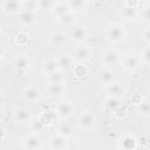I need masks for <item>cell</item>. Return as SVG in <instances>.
<instances>
[{
	"label": "cell",
	"instance_id": "6da1fadb",
	"mask_svg": "<svg viewBox=\"0 0 150 150\" xmlns=\"http://www.w3.org/2000/svg\"><path fill=\"white\" fill-rule=\"evenodd\" d=\"M125 35H127V32L122 23H110L107 27L105 36H107V40L112 45L121 43L125 39Z\"/></svg>",
	"mask_w": 150,
	"mask_h": 150
},
{
	"label": "cell",
	"instance_id": "7a4b0ae2",
	"mask_svg": "<svg viewBox=\"0 0 150 150\" xmlns=\"http://www.w3.org/2000/svg\"><path fill=\"white\" fill-rule=\"evenodd\" d=\"M12 117H13V121L18 124H30V122L33 121L32 112L26 107L14 108L12 112Z\"/></svg>",
	"mask_w": 150,
	"mask_h": 150
},
{
	"label": "cell",
	"instance_id": "3957f363",
	"mask_svg": "<svg viewBox=\"0 0 150 150\" xmlns=\"http://www.w3.org/2000/svg\"><path fill=\"white\" fill-rule=\"evenodd\" d=\"M95 124H96V116L91 111H88V110L82 111L77 117V125L80 129L84 131L91 130L95 127Z\"/></svg>",
	"mask_w": 150,
	"mask_h": 150
},
{
	"label": "cell",
	"instance_id": "277c9868",
	"mask_svg": "<svg viewBox=\"0 0 150 150\" xmlns=\"http://www.w3.org/2000/svg\"><path fill=\"white\" fill-rule=\"evenodd\" d=\"M142 61L139 59V55L136 54H128L122 57V66L123 68L129 73H135L141 68Z\"/></svg>",
	"mask_w": 150,
	"mask_h": 150
},
{
	"label": "cell",
	"instance_id": "5b68a950",
	"mask_svg": "<svg viewBox=\"0 0 150 150\" xmlns=\"http://www.w3.org/2000/svg\"><path fill=\"white\" fill-rule=\"evenodd\" d=\"M29 67H30V59L27 54H20L12 60V68L19 74L26 73L29 69Z\"/></svg>",
	"mask_w": 150,
	"mask_h": 150
},
{
	"label": "cell",
	"instance_id": "8992f818",
	"mask_svg": "<svg viewBox=\"0 0 150 150\" xmlns=\"http://www.w3.org/2000/svg\"><path fill=\"white\" fill-rule=\"evenodd\" d=\"M41 145L42 139L38 132H30L22 139V146L25 150H39Z\"/></svg>",
	"mask_w": 150,
	"mask_h": 150
},
{
	"label": "cell",
	"instance_id": "52a82bcc",
	"mask_svg": "<svg viewBox=\"0 0 150 150\" xmlns=\"http://www.w3.org/2000/svg\"><path fill=\"white\" fill-rule=\"evenodd\" d=\"M68 36H69V40L73 41V42H76L77 45L79 43H83L84 40H87L88 38V30L84 26H74L73 28L69 29L68 32Z\"/></svg>",
	"mask_w": 150,
	"mask_h": 150
},
{
	"label": "cell",
	"instance_id": "ba28073f",
	"mask_svg": "<svg viewBox=\"0 0 150 150\" xmlns=\"http://www.w3.org/2000/svg\"><path fill=\"white\" fill-rule=\"evenodd\" d=\"M73 112H74V105L69 101H61L55 107V114L57 115L59 118L63 121L69 118L73 115Z\"/></svg>",
	"mask_w": 150,
	"mask_h": 150
},
{
	"label": "cell",
	"instance_id": "9c48e42d",
	"mask_svg": "<svg viewBox=\"0 0 150 150\" xmlns=\"http://www.w3.org/2000/svg\"><path fill=\"white\" fill-rule=\"evenodd\" d=\"M121 59V55L118 53L117 49L115 48H108L105 49L103 53H102V63L105 66V67H110L112 64H116Z\"/></svg>",
	"mask_w": 150,
	"mask_h": 150
},
{
	"label": "cell",
	"instance_id": "30bf717a",
	"mask_svg": "<svg viewBox=\"0 0 150 150\" xmlns=\"http://www.w3.org/2000/svg\"><path fill=\"white\" fill-rule=\"evenodd\" d=\"M90 54H91V49L86 43H79L73 49V59L79 62H84V60H87L90 56Z\"/></svg>",
	"mask_w": 150,
	"mask_h": 150
},
{
	"label": "cell",
	"instance_id": "8fae6325",
	"mask_svg": "<svg viewBox=\"0 0 150 150\" xmlns=\"http://www.w3.org/2000/svg\"><path fill=\"white\" fill-rule=\"evenodd\" d=\"M21 95L26 102L34 103V102L39 101V98L41 97V91H40V88L36 86H28V87L23 88Z\"/></svg>",
	"mask_w": 150,
	"mask_h": 150
},
{
	"label": "cell",
	"instance_id": "7c38bea8",
	"mask_svg": "<svg viewBox=\"0 0 150 150\" xmlns=\"http://www.w3.org/2000/svg\"><path fill=\"white\" fill-rule=\"evenodd\" d=\"M2 11L7 14H19L22 11V1L18 0H4L0 4Z\"/></svg>",
	"mask_w": 150,
	"mask_h": 150
},
{
	"label": "cell",
	"instance_id": "4fadbf2b",
	"mask_svg": "<svg viewBox=\"0 0 150 150\" xmlns=\"http://www.w3.org/2000/svg\"><path fill=\"white\" fill-rule=\"evenodd\" d=\"M64 91H66L64 83H50V82H47V84L45 87V93L50 98L61 96Z\"/></svg>",
	"mask_w": 150,
	"mask_h": 150
},
{
	"label": "cell",
	"instance_id": "5bb4252c",
	"mask_svg": "<svg viewBox=\"0 0 150 150\" xmlns=\"http://www.w3.org/2000/svg\"><path fill=\"white\" fill-rule=\"evenodd\" d=\"M69 41V36L68 34L60 32V30H55L50 35V45L55 48H62L67 45V42Z\"/></svg>",
	"mask_w": 150,
	"mask_h": 150
},
{
	"label": "cell",
	"instance_id": "9a60e30c",
	"mask_svg": "<svg viewBox=\"0 0 150 150\" xmlns=\"http://www.w3.org/2000/svg\"><path fill=\"white\" fill-rule=\"evenodd\" d=\"M56 21L60 26H63L66 28H73L74 26H76V14L74 11H70L59 18H56Z\"/></svg>",
	"mask_w": 150,
	"mask_h": 150
},
{
	"label": "cell",
	"instance_id": "2e32d148",
	"mask_svg": "<svg viewBox=\"0 0 150 150\" xmlns=\"http://www.w3.org/2000/svg\"><path fill=\"white\" fill-rule=\"evenodd\" d=\"M97 80L101 84L108 87L109 84H111L112 82H115V74L114 71L110 69V68H104V69H101L97 74Z\"/></svg>",
	"mask_w": 150,
	"mask_h": 150
},
{
	"label": "cell",
	"instance_id": "e0dca14e",
	"mask_svg": "<svg viewBox=\"0 0 150 150\" xmlns=\"http://www.w3.org/2000/svg\"><path fill=\"white\" fill-rule=\"evenodd\" d=\"M49 148L52 150H64L67 148V138L60 134H54L49 138Z\"/></svg>",
	"mask_w": 150,
	"mask_h": 150
},
{
	"label": "cell",
	"instance_id": "ac0fdd59",
	"mask_svg": "<svg viewBox=\"0 0 150 150\" xmlns=\"http://www.w3.org/2000/svg\"><path fill=\"white\" fill-rule=\"evenodd\" d=\"M59 69H60V68H59V64H57L56 59L47 57V59H45V60L42 61V63H41V70H42V73H43L46 76L53 74L54 71H56V70H59Z\"/></svg>",
	"mask_w": 150,
	"mask_h": 150
},
{
	"label": "cell",
	"instance_id": "d6986e66",
	"mask_svg": "<svg viewBox=\"0 0 150 150\" xmlns=\"http://www.w3.org/2000/svg\"><path fill=\"white\" fill-rule=\"evenodd\" d=\"M70 6H69V2L68 1H54V5H53V8H52V13L55 18H59L68 12H70Z\"/></svg>",
	"mask_w": 150,
	"mask_h": 150
},
{
	"label": "cell",
	"instance_id": "ffe728a7",
	"mask_svg": "<svg viewBox=\"0 0 150 150\" xmlns=\"http://www.w3.org/2000/svg\"><path fill=\"white\" fill-rule=\"evenodd\" d=\"M19 19H20V22H21L23 26H30L32 23L35 22L36 13H35V11L22 9V11L19 13Z\"/></svg>",
	"mask_w": 150,
	"mask_h": 150
},
{
	"label": "cell",
	"instance_id": "44dd1931",
	"mask_svg": "<svg viewBox=\"0 0 150 150\" xmlns=\"http://www.w3.org/2000/svg\"><path fill=\"white\" fill-rule=\"evenodd\" d=\"M107 88V93L109 95V97H116V98H120L123 93H124V88L122 86V83L120 82H112L111 84H109Z\"/></svg>",
	"mask_w": 150,
	"mask_h": 150
},
{
	"label": "cell",
	"instance_id": "7402d4cb",
	"mask_svg": "<svg viewBox=\"0 0 150 150\" xmlns=\"http://www.w3.org/2000/svg\"><path fill=\"white\" fill-rule=\"evenodd\" d=\"M57 134H60L61 136H63L68 139L69 137H71L74 135V128L69 122L63 121L57 125Z\"/></svg>",
	"mask_w": 150,
	"mask_h": 150
},
{
	"label": "cell",
	"instance_id": "603a6c76",
	"mask_svg": "<svg viewBox=\"0 0 150 150\" xmlns=\"http://www.w3.org/2000/svg\"><path fill=\"white\" fill-rule=\"evenodd\" d=\"M55 59H56V61H57L59 68H60L61 70H63V71H67V69L71 66L73 60H74L73 56H70V55H68V54H61V55L56 56Z\"/></svg>",
	"mask_w": 150,
	"mask_h": 150
},
{
	"label": "cell",
	"instance_id": "cb8c5ba5",
	"mask_svg": "<svg viewBox=\"0 0 150 150\" xmlns=\"http://www.w3.org/2000/svg\"><path fill=\"white\" fill-rule=\"evenodd\" d=\"M55 116H56V114L55 112H53V111H50V110H42L41 112H40V115H39V120H40V122L46 127V125H50L53 122H54V120H55Z\"/></svg>",
	"mask_w": 150,
	"mask_h": 150
},
{
	"label": "cell",
	"instance_id": "d4e9b609",
	"mask_svg": "<svg viewBox=\"0 0 150 150\" xmlns=\"http://www.w3.org/2000/svg\"><path fill=\"white\" fill-rule=\"evenodd\" d=\"M66 74L67 71H63L61 69L54 71L53 74L47 76V82L50 83H64L66 82Z\"/></svg>",
	"mask_w": 150,
	"mask_h": 150
},
{
	"label": "cell",
	"instance_id": "484cf974",
	"mask_svg": "<svg viewBox=\"0 0 150 150\" xmlns=\"http://www.w3.org/2000/svg\"><path fill=\"white\" fill-rule=\"evenodd\" d=\"M73 73L74 76L77 79H83L87 76L88 74V67L84 62H77L74 67H73Z\"/></svg>",
	"mask_w": 150,
	"mask_h": 150
},
{
	"label": "cell",
	"instance_id": "4316f807",
	"mask_svg": "<svg viewBox=\"0 0 150 150\" xmlns=\"http://www.w3.org/2000/svg\"><path fill=\"white\" fill-rule=\"evenodd\" d=\"M137 111L141 116L149 117L150 116V101L149 100H142L137 104Z\"/></svg>",
	"mask_w": 150,
	"mask_h": 150
},
{
	"label": "cell",
	"instance_id": "83f0119b",
	"mask_svg": "<svg viewBox=\"0 0 150 150\" xmlns=\"http://www.w3.org/2000/svg\"><path fill=\"white\" fill-rule=\"evenodd\" d=\"M137 14H138L137 8L123 6V9H122V18H123L125 21H132V20L137 16Z\"/></svg>",
	"mask_w": 150,
	"mask_h": 150
},
{
	"label": "cell",
	"instance_id": "f1b7e54d",
	"mask_svg": "<svg viewBox=\"0 0 150 150\" xmlns=\"http://www.w3.org/2000/svg\"><path fill=\"white\" fill-rule=\"evenodd\" d=\"M29 39H30L29 33L26 32V30H19V32L15 34V38H14L15 42H16L19 46H26V45L29 42Z\"/></svg>",
	"mask_w": 150,
	"mask_h": 150
},
{
	"label": "cell",
	"instance_id": "f546056e",
	"mask_svg": "<svg viewBox=\"0 0 150 150\" xmlns=\"http://www.w3.org/2000/svg\"><path fill=\"white\" fill-rule=\"evenodd\" d=\"M122 146L124 150H135L136 149V141L134 137H125L123 141H122Z\"/></svg>",
	"mask_w": 150,
	"mask_h": 150
},
{
	"label": "cell",
	"instance_id": "4dcf8cb0",
	"mask_svg": "<svg viewBox=\"0 0 150 150\" xmlns=\"http://www.w3.org/2000/svg\"><path fill=\"white\" fill-rule=\"evenodd\" d=\"M139 15L141 18L144 20V21H148L150 22V2L141 6V9H139Z\"/></svg>",
	"mask_w": 150,
	"mask_h": 150
},
{
	"label": "cell",
	"instance_id": "1f68e13d",
	"mask_svg": "<svg viewBox=\"0 0 150 150\" xmlns=\"http://www.w3.org/2000/svg\"><path fill=\"white\" fill-rule=\"evenodd\" d=\"M139 59H141L142 63H144V64H150V46H146V47H144V48L141 50Z\"/></svg>",
	"mask_w": 150,
	"mask_h": 150
},
{
	"label": "cell",
	"instance_id": "d6a6232c",
	"mask_svg": "<svg viewBox=\"0 0 150 150\" xmlns=\"http://www.w3.org/2000/svg\"><path fill=\"white\" fill-rule=\"evenodd\" d=\"M107 107H108L110 110L116 111V110L121 107V104H120V100L116 98V97H108V100H107Z\"/></svg>",
	"mask_w": 150,
	"mask_h": 150
},
{
	"label": "cell",
	"instance_id": "836d02e7",
	"mask_svg": "<svg viewBox=\"0 0 150 150\" xmlns=\"http://www.w3.org/2000/svg\"><path fill=\"white\" fill-rule=\"evenodd\" d=\"M36 2H38V8L43 11H52L54 5V1H49V0H40Z\"/></svg>",
	"mask_w": 150,
	"mask_h": 150
},
{
	"label": "cell",
	"instance_id": "e575fe53",
	"mask_svg": "<svg viewBox=\"0 0 150 150\" xmlns=\"http://www.w3.org/2000/svg\"><path fill=\"white\" fill-rule=\"evenodd\" d=\"M69 2V6H70V9L75 12V9H81L83 8V6H86V2L84 1H81V0H71V1H68Z\"/></svg>",
	"mask_w": 150,
	"mask_h": 150
},
{
	"label": "cell",
	"instance_id": "d590c367",
	"mask_svg": "<svg viewBox=\"0 0 150 150\" xmlns=\"http://www.w3.org/2000/svg\"><path fill=\"white\" fill-rule=\"evenodd\" d=\"M30 127H32L33 132H38V131H40V130H42V129L45 128V125L40 122V120H39V118L33 120V121L30 122Z\"/></svg>",
	"mask_w": 150,
	"mask_h": 150
},
{
	"label": "cell",
	"instance_id": "8d00e7d4",
	"mask_svg": "<svg viewBox=\"0 0 150 150\" xmlns=\"http://www.w3.org/2000/svg\"><path fill=\"white\" fill-rule=\"evenodd\" d=\"M22 9L35 11L38 9V2L36 1H22Z\"/></svg>",
	"mask_w": 150,
	"mask_h": 150
},
{
	"label": "cell",
	"instance_id": "74e56055",
	"mask_svg": "<svg viewBox=\"0 0 150 150\" xmlns=\"http://www.w3.org/2000/svg\"><path fill=\"white\" fill-rule=\"evenodd\" d=\"M142 38H143L144 42H145L148 46H150V25H148V26L144 28V30H143V33H142Z\"/></svg>",
	"mask_w": 150,
	"mask_h": 150
},
{
	"label": "cell",
	"instance_id": "f35d334b",
	"mask_svg": "<svg viewBox=\"0 0 150 150\" xmlns=\"http://www.w3.org/2000/svg\"><path fill=\"white\" fill-rule=\"evenodd\" d=\"M123 6H128V7H132V8H138L139 6H141V4H139V1H136V0H127V1H123V4H122Z\"/></svg>",
	"mask_w": 150,
	"mask_h": 150
},
{
	"label": "cell",
	"instance_id": "ab89813d",
	"mask_svg": "<svg viewBox=\"0 0 150 150\" xmlns=\"http://www.w3.org/2000/svg\"><path fill=\"white\" fill-rule=\"evenodd\" d=\"M5 104H6V94L1 91V108H4Z\"/></svg>",
	"mask_w": 150,
	"mask_h": 150
},
{
	"label": "cell",
	"instance_id": "60d3db41",
	"mask_svg": "<svg viewBox=\"0 0 150 150\" xmlns=\"http://www.w3.org/2000/svg\"><path fill=\"white\" fill-rule=\"evenodd\" d=\"M0 130H1V139L4 141V139H5V135H6V130H5V128H4V127H1V129H0Z\"/></svg>",
	"mask_w": 150,
	"mask_h": 150
}]
</instances>
